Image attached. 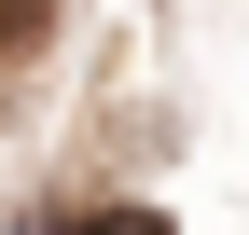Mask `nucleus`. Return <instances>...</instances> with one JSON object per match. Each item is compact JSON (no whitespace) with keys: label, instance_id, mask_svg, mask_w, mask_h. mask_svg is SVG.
<instances>
[{"label":"nucleus","instance_id":"1","mask_svg":"<svg viewBox=\"0 0 249 235\" xmlns=\"http://www.w3.org/2000/svg\"><path fill=\"white\" fill-rule=\"evenodd\" d=\"M42 235H166L152 208H70V221H42Z\"/></svg>","mask_w":249,"mask_h":235},{"label":"nucleus","instance_id":"2","mask_svg":"<svg viewBox=\"0 0 249 235\" xmlns=\"http://www.w3.org/2000/svg\"><path fill=\"white\" fill-rule=\"evenodd\" d=\"M42 14L55 0H0V42H42Z\"/></svg>","mask_w":249,"mask_h":235}]
</instances>
